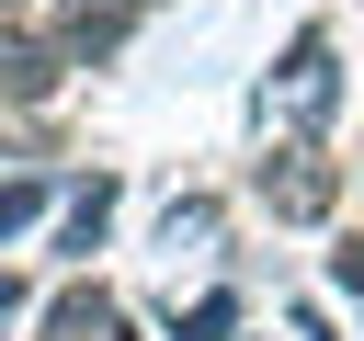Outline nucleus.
Returning a JSON list of instances; mask_svg holds the SVG:
<instances>
[{
	"instance_id": "9",
	"label": "nucleus",
	"mask_w": 364,
	"mask_h": 341,
	"mask_svg": "<svg viewBox=\"0 0 364 341\" xmlns=\"http://www.w3.org/2000/svg\"><path fill=\"white\" fill-rule=\"evenodd\" d=\"M11 318H23V284H11V273H0V330H11Z\"/></svg>"
},
{
	"instance_id": "3",
	"label": "nucleus",
	"mask_w": 364,
	"mask_h": 341,
	"mask_svg": "<svg viewBox=\"0 0 364 341\" xmlns=\"http://www.w3.org/2000/svg\"><path fill=\"white\" fill-rule=\"evenodd\" d=\"M0 91H11V102H46V91H57V45L0 34Z\"/></svg>"
},
{
	"instance_id": "6",
	"label": "nucleus",
	"mask_w": 364,
	"mask_h": 341,
	"mask_svg": "<svg viewBox=\"0 0 364 341\" xmlns=\"http://www.w3.org/2000/svg\"><path fill=\"white\" fill-rule=\"evenodd\" d=\"M34 216H46V182H0V239L34 227Z\"/></svg>"
},
{
	"instance_id": "8",
	"label": "nucleus",
	"mask_w": 364,
	"mask_h": 341,
	"mask_svg": "<svg viewBox=\"0 0 364 341\" xmlns=\"http://www.w3.org/2000/svg\"><path fill=\"white\" fill-rule=\"evenodd\" d=\"M330 284H341V296H364V239H353V250H330Z\"/></svg>"
},
{
	"instance_id": "5",
	"label": "nucleus",
	"mask_w": 364,
	"mask_h": 341,
	"mask_svg": "<svg viewBox=\"0 0 364 341\" xmlns=\"http://www.w3.org/2000/svg\"><path fill=\"white\" fill-rule=\"evenodd\" d=\"M102 216H114V182H80L68 193V227H57V250L80 261V250H102Z\"/></svg>"
},
{
	"instance_id": "1",
	"label": "nucleus",
	"mask_w": 364,
	"mask_h": 341,
	"mask_svg": "<svg viewBox=\"0 0 364 341\" xmlns=\"http://www.w3.org/2000/svg\"><path fill=\"white\" fill-rule=\"evenodd\" d=\"M273 114H284V125H307V136L341 114V68H330V34H318V23L284 45V68H273Z\"/></svg>"
},
{
	"instance_id": "4",
	"label": "nucleus",
	"mask_w": 364,
	"mask_h": 341,
	"mask_svg": "<svg viewBox=\"0 0 364 341\" xmlns=\"http://www.w3.org/2000/svg\"><path fill=\"white\" fill-rule=\"evenodd\" d=\"M46 341H114V296H102V284H68V296L46 307Z\"/></svg>"
},
{
	"instance_id": "2",
	"label": "nucleus",
	"mask_w": 364,
	"mask_h": 341,
	"mask_svg": "<svg viewBox=\"0 0 364 341\" xmlns=\"http://www.w3.org/2000/svg\"><path fill=\"white\" fill-rule=\"evenodd\" d=\"M262 205H273L284 227H318V216L341 205V170H330V159H318V148L296 136L284 159H262Z\"/></svg>"
},
{
	"instance_id": "7",
	"label": "nucleus",
	"mask_w": 364,
	"mask_h": 341,
	"mask_svg": "<svg viewBox=\"0 0 364 341\" xmlns=\"http://www.w3.org/2000/svg\"><path fill=\"white\" fill-rule=\"evenodd\" d=\"M216 239V205H171V250H205Z\"/></svg>"
}]
</instances>
